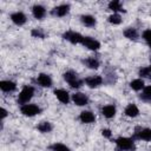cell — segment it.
Here are the masks:
<instances>
[{
	"label": "cell",
	"mask_w": 151,
	"mask_h": 151,
	"mask_svg": "<svg viewBox=\"0 0 151 151\" xmlns=\"http://www.w3.org/2000/svg\"><path fill=\"white\" fill-rule=\"evenodd\" d=\"M32 14L35 19H44L46 15V8L42 5H34L32 7Z\"/></svg>",
	"instance_id": "cell-14"
},
{
	"label": "cell",
	"mask_w": 151,
	"mask_h": 151,
	"mask_svg": "<svg viewBox=\"0 0 151 151\" xmlns=\"http://www.w3.org/2000/svg\"><path fill=\"white\" fill-rule=\"evenodd\" d=\"M83 63H84L88 68H92V70H96V68L99 67V60H98L97 58H94V57H90V58L83 60Z\"/></svg>",
	"instance_id": "cell-21"
},
{
	"label": "cell",
	"mask_w": 151,
	"mask_h": 151,
	"mask_svg": "<svg viewBox=\"0 0 151 151\" xmlns=\"http://www.w3.org/2000/svg\"><path fill=\"white\" fill-rule=\"evenodd\" d=\"M130 87H131L132 90H134V91H140V90H143V88L145 87V85H144V80L140 79V78H138V79H133V80L130 83Z\"/></svg>",
	"instance_id": "cell-23"
},
{
	"label": "cell",
	"mask_w": 151,
	"mask_h": 151,
	"mask_svg": "<svg viewBox=\"0 0 151 151\" xmlns=\"http://www.w3.org/2000/svg\"><path fill=\"white\" fill-rule=\"evenodd\" d=\"M63 38L65 40L70 41L71 44H81V41L84 39V37L80 33L76 32V31H67V32H65L63 34Z\"/></svg>",
	"instance_id": "cell-5"
},
{
	"label": "cell",
	"mask_w": 151,
	"mask_h": 151,
	"mask_svg": "<svg viewBox=\"0 0 151 151\" xmlns=\"http://www.w3.org/2000/svg\"><path fill=\"white\" fill-rule=\"evenodd\" d=\"M140 99L146 103H151V85H147L143 88V93L140 94Z\"/></svg>",
	"instance_id": "cell-24"
},
{
	"label": "cell",
	"mask_w": 151,
	"mask_h": 151,
	"mask_svg": "<svg viewBox=\"0 0 151 151\" xmlns=\"http://www.w3.org/2000/svg\"><path fill=\"white\" fill-rule=\"evenodd\" d=\"M7 117V111H6V109H1V119H5Z\"/></svg>",
	"instance_id": "cell-32"
},
{
	"label": "cell",
	"mask_w": 151,
	"mask_h": 151,
	"mask_svg": "<svg viewBox=\"0 0 151 151\" xmlns=\"http://www.w3.org/2000/svg\"><path fill=\"white\" fill-rule=\"evenodd\" d=\"M68 12H70V5L68 4H63V5H59V6H57L52 9V15L61 18V17H65Z\"/></svg>",
	"instance_id": "cell-10"
},
{
	"label": "cell",
	"mask_w": 151,
	"mask_h": 151,
	"mask_svg": "<svg viewBox=\"0 0 151 151\" xmlns=\"http://www.w3.org/2000/svg\"><path fill=\"white\" fill-rule=\"evenodd\" d=\"M31 34H32L34 38H40V39L45 38V35H46L42 28H33L32 32H31Z\"/></svg>",
	"instance_id": "cell-28"
},
{
	"label": "cell",
	"mask_w": 151,
	"mask_h": 151,
	"mask_svg": "<svg viewBox=\"0 0 151 151\" xmlns=\"http://www.w3.org/2000/svg\"><path fill=\"white\" fill-rule=\"evenodd\" d=\"M34 96V87L33 86H29V85H26L21 88L19 96H18V104H21V105H25L27 104L32 97Z\"/></svg>",
	"instance_id": "cell-3"
},
{
	"label": "cell",
	"mask_w": 151,
	"mask_h": 151,
	"mask_svg": "<svg viewBox=\"0 0 151 151\" xmlns=\"http://www.w3.org/2000/svg\"><path fill=\"white\" fill-rule=\"evenodd\" d=\"M116 145L118 151H134V140L133 138L119 137L116 139Z\"/></svg>",
	"instance_id": "cell-1"
},
{
	"label": "cell",
	"mask_w": 151,
	"mask_h": 151,
	"mask_svg": "<svg viewBox=\"0 0 151 151\" xmlns=\"http://www.w3.org/2000/svg\"><path fill=\"white\" fill-rule=\"evenodd\" d=\"M37 129H38L40 132H42V133H47V132H51V131H52L53 125H52L50 122H41V123L37 126Z\"/></svg>",
	"instance_id": "cell-25"
},
{
	"label": "cell",
	"mask_w": 151,
	"mask_h": 151,
	"mask_svg": "<svg viewBox=\"0 0 151 151\" xmlns=\"http://www.w3.org/2000/svg\"><path fill=\"white\" fill-rule=\"evenodd\" d=\"M80 21H81V24H83L84 26H86V27H94L96 24H97L96 18H94L93 15H91V14H83V15L80 17Z\"/></svg>",
	"instance_id": "cell-17"
},
{
	"label": "cell",
	"mask_w": 151,
	"mask_h": 151,
	"mask_svg": "<svg viewBox=\"0 0 151 151\" xmlns=\"http://www.w3.org/2000/svg\"><path fill=\"white\" fill-rule=\"evenodd\" d=\"M11 20L17 26H22L27 21V18L22 12H14L11 14Z\"/></svg>",
	"instance_id": "cell-11"
},
{
	"label": "cell",
	"mask_w": 151,
	"mask_h": 151,
	"mask_svg": "<svg viewBox=\"0 0 151 151\" xmlns=\"http://www.w3.org/2000/svg\"><path fill=\"white\" fill-rule=\"evenodd\" d=\"M101 114L106 118H113L116 114V106L112 104L105 105L104 107H101Z\"/></svg>",
	"instance_id": "cell-19"
},
{
	"label": "cell",
	"mask_w": 151,
	"mask_h": 151,
	"mask_svg": "<svg viewBox=\"0 0 151 151\" xmlns=\"http://www.w3.org/2000/svg\"><path fill=\"white\" fill-rule=\"evenodd\" d=\"M63 77H64V80L72 87V88H79L81 85H83V80L78 77V74L76 73V72H73V71H66L64 74H63Z\"/></svg>",
	"instance_id": "cell-2"
},
{
	"label": "cell",
	"mask_w": 151,
	"mask_h": 151,
	"mask_svg": "<svg viewBox=\"0 0 151 151\" xmlns=\"http://www.w3.org/2000/svg\"><path fill=\"white\" fill-rule=\"evenodd\" d=\"M101 134H103L105 138H111L112 132H111V130H109V129H103V130H101Z\"/></svg>",
	"instance_id": "cell-31"
},
{
	"label": "cell",
	"mask_w": 151,
	"mask_h": 151,
	"mask_svg": "<svg viewBox=\"0 0 151 151\" xmlns=\"http://www.w3.org/2000/svg\"><path fill=\"white\" fill-rule=\"evenodd\" d=\"M124 113H125V116H127V117H130V118H134V117H137V116L139 114V109L137 107L136 104H129V105L125 107Z\"/></svg>",
	"instance_id": "cell-18"
},
{
	"label": "cell",
	"mask_w": 151,
	"mask_h": 151,
	"mask_svg": "<svg viewBox=\"0 0 151 151\" xmlns=\"http://www.w3.org/2000/svg\"><path fill=\"white\" fill-rule=\"evenodd\" d=\"M109 9L113 11V13H117V12H125V9L123 8L120 1H118V0H113V1L109 2Z\"/></svg>",
	"instance_id": "cell-22"
},
{
	"label": "cell",
	"mask_w": 151,
	"mask_h": 151,
	"mask_svg": "<svg viewBox=\"0 0 151 151\" xmlns=\"http://www.w3.org/2000/svg\"><path fill=\"white\" fill-rule=\"evenodd\" d=\"M109 22L110 24H112V25H119L120 22H122V17L118 14V13H113V14H111L110 17H109Z\"/></svg>",
	"instance_id": "cell-27"
},
{
	"label": "cell",
	"mask_w": 151,
	"mask_h": 151,
	"mask_svg": "<svg viewBox=\"0 0 151 151\" xmlns=\"http://www.w3.org/2000/svg\"><path fill=\"white\" fill-rule=\"evenodd\" d=\"M139 76L142 78H151V71L149 67H142L139 68Z\"/></svg>",
	"instance_id": "cell-29"
},
{
	"label": "cell",
	"mask_w": 151,
	"mask_h": 151,
	"mask_svg": "<svg viewBox=\"0 0 151 151\" xmlns=\"http://www.w3.org/2000/svg\"><path fill=\"white\" fill-rule=\"evenodd\" d=\"M54 94L57 97V99L63 103V104H68L70 101V94L66 90H63V88H58V90H54Z\"/></svg>",
	"instance_id": "cell-13"
},
{
	"label": "cell",
	"mask_w": 151,
	"mask_h": 151,
	"mask_svg": "<svg viewBox=\"0 0 151 151\" xmlns=\"http://www.w3.org/2000/svg\"><path fill=\"white\" fill-rule=\"evenodd\" d=\"M149 68H150V71H151V65H150V66H149Z\"/></svg>",
	"instance_id": "cell-33"
},
{
	"label": "cell",
	"mask_w": 151,
	"mask_h": 151,
	"mask_svg": "<svg viewBox=\"0 0 151 151\" xmlns=\"http://www.w3.org/2000/svg\"><path fill=\"white\" fill-rule=\"evenodd\" d=\"M79 119L84 124H91V123H93L96 120V116L91 111H83L79 114Z\"/></svg>",
	"instance_id": "cell-16"
},
{
	"label": "cell",
	"mask_w": 151,
	"mask_h": 151,
	"mask_svg": "<svg viewBox=\"0 0 151 151\" xmlns=\"http://www.w3.org/2000/svg\"><path fill=\"white\" fill-rule=\"evenodd\" d=\"M20 112L26 117H34L41 112V109L35 104H25L21 105Z\"/></svg>",
	"instance_id": "cell-4"
},
{
	"label": "cell",
	"mask_w": 151,
	"mask_h": 151,
	"mask_svg": "<svg viewBox=\"0 0 151 151\" xmlns=\"http://www.w3.org/2000/svg\"><path fill=\"white\" fill-rule=\"evenodd\" d=\"M72 101L78 105V106H85L88 104V98L85 93L83 92H76L73 96H72Z\"/></svg>",
	"instance_id": "cell-8"
},
{
	"label": "cell",
	"mask_w": 151,
	"mask_h": 151,
	"mask_svg": "<svg viewBox=\"0 0 151 151\" xmlns=\"http://www.w3.org/2000/svg\"><path fill=\"white\" fill-rule=\"evenodd\" d=\"M124 37L127 38V39H130V40H137L138 37H139V34H138V31L136 28L129 27V28H126L124 31Z\"/></svg>",
	"instance_id": "cell-20"
},
{
	"label": "cell",
	"mask_w": 151,
	"mask_h": 151,
	"mask_svg": "<svg viewBox=\"0 0 151 151\" xmlns=\"http://www.w3.org/2000/svg\"><path fill=\"white\" fill-rule=\"evenodd\" d=\"M37 83L41 87H51L52 86V78H51V76H48L46 73H40L37 77Z\"/></svg>",
	"instance_id": "cell-12"
},
{
	"label": "cell",
	"mask_w": 151,
	"mask_h": 151,
	"mask_svg": "<svg viewBox=\"0 0 151 151\" xmlns=\"http://www.w3.org/2000/svg\"><path fill=\"white\" fill-rule=\"evenodd\" d=\"M134 139H142L146 142H151V129L144 127V129H137L136 132L133 133Z\"/></svg>",
	"instance_id": "cell-6"
},
{
	"label": "cell",
	"mask_w": 151,
	"mask_h": 151,
	"mask_svg": "<svg viewBox=\"0 0 151 151\" xmlns=\"http://www.w3.org/2000/svg\"><path fill=\"white\" fill-rule=\"evenodd\" d=\"M81 45L85 46L86 48L91 50V51H98L100 47V42L98 40H96L94 38H91V37H84Z\"/></svg>",
	"instance_id": "cell-7"
},
{
	"label": "cell",
	"mask_w": 151,
	"mask_h": 151,
	"mask_svg": "<svg viewBox=\"0 0 151 151\" xmlns=\"http://www.w3.org/2000/svg\"><path fill=\"white\" fill-rule=\"evenodd\" d=\"M103 81H104V79H103V77H100V76H91V77H87V78L85 79V84H86L88 87H91V88L99 87V86L103 84Z\"/></svg>",
	"instance_id": "cell-9"
},
{
	"label": "cell",
	"mask_w": 151,
	"mask_h": 151,
	"mask_svg": "<svg viewBox=\"0 0 151 151\" xmlns=\"http://www.w3.org/2000/svg\"><path fill=\"white\" fill-rule=\"evenodd\" d=\"M143 39L145 40V42L149 45V47L151 48V29H145L143 32Z\"/></svg>",
	"instance_id": "cell-30"
},
{
	"label": "cell",
	"mask_w": 151,
	"mask_h": 151,
	"mask_svg": "<svg viewBox=\"0 0 151 151\" xmlns=\"http://www.w3.org/2000/svg\"><path fill=\"white\" fill-rule=\"evenodd\" d=\"M0 88L2 92H13L17 90V84L12 80H1Z\"/></svg>",
	"instance_id": "cell-15"
},
{
	"label": "cell",
	"mask_w": 151,
	"mask_h": 151,
	"mask_svg": "<svg viewBox=\"0 0 151 151\" xmlns=\"http://www.w3.org/2000/svg\"><path fill=\"white\" fill-rule=\"evenodd\" d=\"M51 151H71V149L68 146H66L65 144H61V143H54L50 146Z\"/></svg>",
	"instance_id": "cell-26"
}]
</instances>
